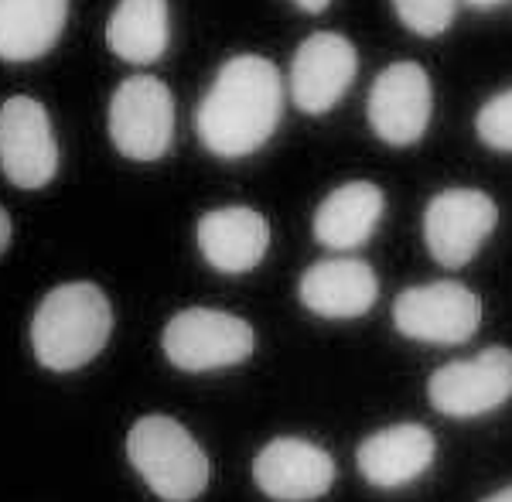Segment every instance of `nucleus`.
Masks as SVG:
<instances>
[{"label":"nucleus","instance_id":"1","mask_svg":"<svg viewBox=\"0 0 512 502\" xmlns=\"http://www.w3.org/2000/svg\"><path fill=\"white\" fill-rule=\"evenodd\" d=\"M284 113V79L263 55H236L212 79L195 113V130L216 158H246L274 137Z\"/></svg>","mask_w":512,"mask_h":502},{"label":"nucleus","instance_id":"2","mask_svg":"<svg viewBox=\"0 0 512 502\" xmlns=\"http://www.w3.org/2000/svg\"><path fill=\"white\" fill-rule=\"evenodd\" d=\"M113 332V308L96 284L76 281L45 294L31 318V349L35 359L52 373L93 362L106 349Z\"/></svg>","mask_w":512,"mask_h":502},{"label":"nucleus","instance_id":"3","mask_svg":"<svg viewBox=\"0 0 512 502\" xmlns=\"http://www.w3.org/2000/svg\"><path fill=\"white\" fill-rule=\"evenodd\" d=\"M127 458L164 502H192L209 485V458L175 417H140L127 434Z\"/></svg>","mask_w":512,"mask_h":502},{"label":"nucleus","instance_id":"4","mask_svg":"<svg viewBox=\"0 0 512 502\" xmlns=\"http://www.w3.org/2000/svg\"><path fill=\"white\" fill-rule=\"evenodd\" d=\"M161 349L171 366L185 373H212V369L239 366L253 356V325L219 308L178 311L161 335Z\"/></svg>","mask_w":512,"mask_h":502},{"label":"nucleus","instance_id":"5","mask_svg":"<svg viewBox=\"0 0 512 502\" xmlns=\"http://www.w3.org/2000/svg\"><path fill=\"white\" fill-rule=\"evenodd\" d=\"M427 400L437 414L475 421L512 400V349L492 345L478 356L444 362L427 380Z\"/></svg>","mask_w":512,"mask_h":502},{"label":"nucleus","instance_id":"6","mask_svg":"<svg viewBox=\"0 0 512 502\" xmlns=\"http://www.w3.org/2000/svg\"><path fill=\"white\" fill-rule=\"evenodd\" d=\"M393 325L427 345H461L482 325V298L458 281H431L396 294Z\"/></svg>","mask_w":512,"mask_h":502},{"label":"nucleus","instance_id":"7","mask_svg":"<svg viewBox=\"0 0 512 502\" xmlns=\"http://www.w3.org/2000/svg\"><path fill=\"white\" fill-rule=\"evenodd\" d=\"M175 137V100L154 76L123 79L110 100V141L130 161H158Z\"/></svg>","mask_w":512,"mask_h":502},{"label":"nucleus","instance_id":"8","mask_svg":"<svg viewBox=\"0 0 512 502\" xmlns=\"http://www.w3.org/2000/svg\"><path fill=\"white\" fill-rule=\"evenodd\" d=\"M499 226V205L478 188L437 192L424 209V243L444 270L468 267Z\"/></svg>","mask_w":512,"mask_h":502},{"label":"nucleus","instance_id":"9","mask_svg":"<svg viewBox=\"0 0 512 502\" xmlns=\"http://www.w3.org/2000/svg\"><path fill=\"white\" fill-rule=\"evenodd\" d=\"M434 89L431 76L417 62H393L369 89L366 117L373 134L390 147H410L431 127Z\"/></svg>","mask_w":512,"mask_h":502},{"label":"nucleus","instance_id":"10","mask_svg":"<svg viewBox=\"0 0 512 502\" xmlns=\"http://www.w3.org/2000/svg\"><path fill=\"white\" fill-rule=\"evenodd\" d=\"M0 171L18 188H45L59 171L52 120L31 96H11L0 106Z\"/></svg>","mask_w":512,"mask_h":502},{"label":"nucleus","instance_id":"11","mask_svg":"<svg viewBox=\"0 0 512 502\" xmlns=\"http://www.w3.org/2000/svg\"><path fill=\"white\" fill-rule=\"evenodd\" d=\"M359 72V52L345 35L315 31L297 45L291 62L294 106L308 117H321L342 103Z\"/></svg>","mask_w":512,"mask_h":502},{"label":"nucleus","instance_id":"12","mask_svg":"<svg viewBox=\"0 0 512 502\" xmlns=\"http://www.w3.org/2000/svg\"><path fill=\"white\" fill-rule=\"evenodd\" d=\"M253 482L274 502H315L335 485V458L308 438H274L253 458Z\"/></svg>","mask_w":512,"mask_h":502},{"label":"nucleus","instance_id":"13","mask_svg":"<svg viewBox=\"0 0 512 502\" xmlns=\"http://www.w3.org/2000/svg\"><path fill=\"white\" fill-rule=\"evenodd\" d=\"M297 298L318 318L352 322L373 311L379 298V277L359 257H328L311 263L297 281Z\"/></svg>","mask_w":512,"mask_h":502},{"label":"nucleus","instance_id":"14","mask_svg":"<svg viewBox=\"0 0 512 502\" xmlns=\"http://www.w3.org/2000/svg\"><path fill=\"white\" fill-rule=\"evenodd\" d=\"M434 458L437 438L431 427L417 421L383 427V431L369 434L355 451V465L373 489H403V485L417 482L434 465Z\"/></svg>","mask_w":512,"mask_h":502},{"label":"nucleus","instance_id":"15","mask_svg":"<svg viewBox=\"0 0 512 502\" xmlns=\"http://www.w3.org/2000/svg\"><path fill=\"white\" fill-rule=\"evenodd\" d=\"M198 250L219 274H250L270 250V226L250 205H226L198 219Z\"/></svg>","mask_w":512,"mask_h":502},{"label":"nucleus","instance_id":"16","mask_svg":"<svg viewBox=\"0 0 512 502\" xmlns=\"http://www.w3.org/2000/svg\"><path fill=\"white\" fill-rule=\"evenodd\" d=\"M386 195L373 181H349L325 195V202L315 212V240L325 250L352 253L373 240V233L383 222Z\"/></svg>","mask_w":512,"mask_h":502},{"label":"nucleus","instance_id":"17","mask_svg":"<svg viewBox=\"0 0 512 502\" xmlns=\"http://www.w3.org/2000/svg\"><path fill=\"white\" fill-rule=\"evenodd\" d=\"M69 0H0V62H35L59 41Z\"/></svg>","mask_w":512,"mask_h":502},{"label":"nucleus","instance_id":"18","mask_svg":"<svg viewBox=\"0 0 512 502\" xmlns=\"http://www.w3.org/2000/svg\"><path fill=\"white\" fill-rule=\"evenodd\" d=\"M113 55L134 65H151L168 52V0H120L106 24Z\"/></svg>","mask_w":512,"mask_h":502},{"label":"nucleus","instance_id":"19","mask_svg":"<svg viewBox=\"0 0 512 502\" xmlns=\"http://www.w3.org/2000/svg\"><path fill=\"white\" fill-rule=\"evenodd\" d=\"M393 11L403 28L420 38H437L454 24L458 0H393Z\"/></svg>","mask_w":512,"mask_h":502},{"label":"nucleus","instance_id":"20","mask_svg":"<svg viewBox=\"0 0 512 502\" xmlns=\"http://www.w3.org/2000/svg\"><path fill=\"white\" fill-rule=\"evenodd\" d=\"M475 130L482 137V144H489L492 151L512 154V86L495 93L489 103L478 110Z\"/></svg>","mask_w":512,"mask_h":502},{"label":"nucleus","instance_id":"21","mask_svg":"<svg viewBox=\"0 0 512 502\" xmlns=\"http://www.w3.org/2000/svg\"><path fill=\"white\" fill-rule=\"evenodd\" d=\"M301 11H308V14H321V11H328L332 7V0H294Z\"/></svg>","mask_w":512,"mask_h":502},{"label":"nucleus","instance_id":"22","mask_svg":"<svg viewBox=\"0 0 512 502\" xmlns=\"http://www.w3.org/2000/svg\"><path fill=\"white\" fill-rule=\"evenodd\" d=\"M7 243H11V216L0 209V253L7 250Z\"/></svg>","mask_w":512,"mask_h":502},{"label":"nucleus","instance_id":"23","mask_svg":"<svg viewBox=\"0 0 512 502\" xmlns=\"http://www.w3.org/2000/svg\"><path fill=\"white\" fill-rule=\"evenodd\" d=\"M482 502H512V485H506V489H499V492H492V496L482 499Z\"/></svg>","mask_w":512,"mask_h":502},{"label":"nucleus","instance_id":"24","mask_svg":"<svg viewBox=\"0 0 512 502\" xmlns=\"http://www.w3.org/2000/svg\"><path fill=\"white\" fill-rule=\"evenodd\" d=\"M465 4H472V7H478V11H492V7L506 4V0H465Z\"/></svg>","mask_w":512,"mask_h":502}]
</instances>
